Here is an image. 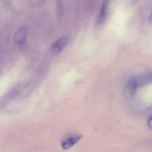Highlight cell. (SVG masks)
Here are the masks:
<instances>
[{
	"label": "cell",
	"instance_id": "obj_1",
	"mask_svg": "<svg viewBox=\"0 0 152 152\" xmlns=\"http://www.w3.org/2000/svg\"><path fill=\"white\" fill-rule=\"evenodd\" d=\"M82 137H83V136L79 134L69 136V137L64 139L63 140V142H61V148L63 150L69 149V148L74 146L75 144H77V142L81 140Z\"/></svg>",
	"mask_w": 152,
	"mask_h": 152
},
{
	"label": "cell",
	"instance_id": "obj_2",
	"mask_svg": "<svg viewBox=\"0 0 152 152\" xmlns=\"http://www.w3.org/2000/svg\"><path fill=\"white\" fill-rule=\"evenodd\" d=\"M28 31L25 27H21L16 31L13 36V41L18 45H22L25 42Z\"/></svg>",
	"mask_w": 152,
	"mask_h": 152
},
{
	"label": "cell",
	"instance_id": "obj_3",
	"mask_svg": "<svg viewBox=\"0 0 152 152\" xmlns=\"http://www.w3.org/2000/svg\"><path fill=\"white\" fill-rule=\"evenodd\" d=\"M69 41V39L66 37H61V39H59L58 40H57L55 42V44L52 46V51L55 53H59L63 50L66 48V46L68 44Z\"/></svg>",
	"mask_w": 152,
	"mask_h": 152
},
{
	"label": "cell",
	"instance_id": "obj_4",
	"mask_svg": "<svg viewBox=\"0 0 152 152\" xmlns=\"http://www.w3.org/2000/svg\"><path fill=\"white\" fill-rule=\"evenodd\" d=\"M107 4H108V1H104L102 6H101V8L100 10L99 16H98V22L99 25H102L106 20L107 14Z\"/></svg>",
	"mask_w": 152,
	"mask_h": 152
},
{
	"label": "cell",
	"instance_id": "obj_5",
	"mask_svg": "<svg viewBox=\"0 0 152 152\" xmlns=\"http://www.w3.org/2000/svg\"><path fill=\"white\" fill-rule=\"evenodd\" d=\"M128 87L131 94H134L137 88V80L135 78H131L128 83Z\"/></svg>",
	"mask_w": 152,
	"mask_h": 152
},
{
	"label": "cell",
	"instance_id": "obj_6",
	"mask_svg": "<svg viewBox=\"0 0 152 152\" xmlns=\"http://www.w3.org/2000/svg\"><path fill=\"white\" fill-rule=\"evenodd\" d=\"M148 126L150 129H152V114L150 116V117L148 120Z\"/></svg>",
	"mask_w": 152,
	"mask_h": 152
},
{
	"label": "cell",
	"instance_id": "obj_7",
	"mask_svg": "<svg viewBox=\"0 0 152 152\" xmlns=\"http://www.w3.org/2000/svg\"><path fill=\"white\" fill-rule=\"evenodd\" d=\"M148 78L150 79L151 80H152V73H151V74H149V76H148Z\"/></svg>",
	"mask_w": 152,
	"mask_h": 152
},
{
	"label": "cell",
	"instance_id": "obj_8",
	"mask_svg": "<svg viewBox=\"0 0 152 152\" xmlns=\"http://www.w3.org/2000/svg\"><path fill=\"white\" fill-rule=\"evenodd\" d=\"M150 20L152 22V12H151V15H150Z\"/></svg>",
	"mask_w": 152,
	"mask_h": 152
}]
</instances>
